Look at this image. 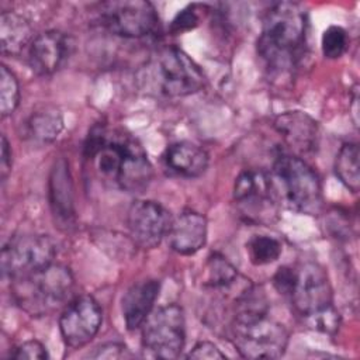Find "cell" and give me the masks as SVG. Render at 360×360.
I'll return each instance as SVG.
<instances>
[{"label":"cell","mask_w":360,"mask_h":360,"mask_svg":"<svg viewBox=\"0 0 360 360\" xmlns=\"http://www.w3.org/2000/svg\"><path fill=\"white\" fill-rule=\"evenodd\" d=\"M84 156L104 180L127 193L145 191L153 176L141 143L118 129L94 127L84 143Z\"/></svg>","instance_id":"cell-1"},{"label":"cell","mask_w":360,"mask_h":360,"mask_svg":"<svg viewBox=\"0 0 360 360\" xmlns=\"http://www.w3.org/2000/svg\"><path fill=\"white\" fill-rule=\"evenodd\" d=\"M308 15L305 8L292 1L273 4L264 18L257 41V52L266 66L285 72L301 58L307 41Z\"/></svg>","instance_id":"cell-2"},{"label":"cell","mask_w":360,"mask_h":360,"mask_svg":"<svg viewBox=\"0 0 360 360\" xmlns=\"http://www.w3.org/2000/svg\"><path fill=\"white\" fill-rule=\"evenodd\" d=\"M15 304L31 316L49 315L72 300L73 276L63 264H49L35 273L11 280Z\"/></svg>","instance_id":"cell-3"},{"label":"cell","mask_w":360,"mask_h":360,"mask_svg":"<svg viewBox=\"0 0 360 360\" xmlns=\"http://www.w3.org/2000/svg\"><path fill=\"white\" fill-rule=\"evenodd\" d=\"M274 186L287 205L298 212L316 215L322 208V186L316 172L294 153H280L273 166Z\"/></svg>","instance_id":"cell-4"},{"label":"cell","mask_w":360,"mask_h":360,"mask_svg":"<svg viewBox=\"0 0 360 360\" xmlns=\"http://www.w3.org/2000/svg\"><path fill=\"white\" fill-rule=\"evenodd\" d=\"M238 353L246 359H278L288 345V332L267 314L238 315L229 325Z\"/></svg>","instance_id":"cell-5"},{"label":"cell","mask_w":360,"mask_h":360,"mask_svg":"<svg viewBox=\"0 0 360 360\" xmlns=\"http://www.w3.org/2000/svg\"><path fill=\"white\" fill-rule=\"evenodd\" d=\"M149 73L159 93L167 97H183L197 93L205 83L200 66L176 46L160 49L149 65Z\"/></svg>","instance_id":"cell-6"},{"label":"cell","mask_w":360,"mask_h":360,"mask_svg":"<svg viewBox=\"0 0 360 360\" xmlns=\"http://www.w3.org/2000/svg\"><path fill=\"white\" fill-rule=\"evenodd\" d=\"M142 328V347L158 359H177L186 343V318L176 304L152 311Z\"/></svg>","instance_id":"cell-7"},{"label":"cell","mask_w":360,"mask_h":360,"mask_svg":"<svg viewBox=\"0 0 360 360\" xmlns=\"http://www.w3.org/2000/svg\"><path fill=\"white\" fill-rule=\"evenodd\" d=\"M55 242L48 235L13 236L1 249V271L10 280L35 273L53 263Z\"/></svg>","instance_id":"cell-8"},{"label":"cell","mask_w":360,"mask_h":360,"mask_svg":"<svg viewBox=\"0 0 360 360\" xmlns=\"http://www.w3.org/2000/svg\"><path fill=\"white\" fill-rule=\"evenodd\" d=\"M101 25L124 38H143L156 31L159 17L155 6L145 0H114L98 4Z\"/></svg>","instance_id":"cell-9"},{"label":"cell","mask_w":360,"mask_h":360,"mask_svg":"<svg viewBox=\"0 0 360 360\" xmlns=\"http://www.w3.org/2000/svg\"><path fill=\"white\" fill-rule=\"evenodd\" d=\"M292 269V284L287 297L297 312L311 318L332 308L333 294L326 270L314 262Z\"/></svg>","instance_id":"cell-10"},{"label":"cell","mask_w":360,"mask_h":360,"mask_svg":"<svg viewBox=\"0 0 360 360\" xmlns=\"http://www.w3.org/2000/svg\"><path fill=\"white\" fill-rule=\"evenodd\" d=\"M103 322L100 304L90 295L72 298L59 316V330L69 347H82L98 333Z\"/></svg>","instance_id":"cell-11"},{"label":"cell","mask_w":360,"mask_h":360,"mask_svg":"<svg viewBox=\"0 0 360 360\" xmlns=\"http://www.w3.org/2000/svg\"><path fill=\"white\" fill-rule=\"evenodd\" d=\"M172 219L170 212L153 200L134 201L127 214L129 235L143 249H153L166 238Z\"/></svg>","instance_id":"cell-12"},{"label":"cell","mask_w":360,"mask_h":360,"mask_svg":"<svg viewBox=\"0 0 360 360\" xmlns=\"http://www.w3.org/2000/svg\"><path fill=\"white\" fill-rule=\"evenodd\" d=\"M276 186L273 179L262 170L242 172L233 184V200L242 212L255 219H262L273 212Z\"/></svg>","instance_id":"cell-13"},{"label":"cell","mask_w":360,"mask_h":360,"mask_svg":"<svg viewBox=\"0 0 360 360\" xmlns=\"http://www.w3.org/2000/svg\"><path fill=\"white\" fill-rule=\"evenodd\" d=\"M73 44L69 35L58 30H48L34 37L27 49L31 70L39 76L58 72L69 59Z\"/></svg>","instance_id":"cell-14"},{"label":"cell","mask_w":360,"mask_h":360,"mask_svg":"<svg viewBox=\"0 0 360 360\" xmlns=\"http://www.w3.org/2000/svg\"><path fill=\"white\" fill-rule=\"evenodd\" d=\"M207 233L208 225L204 215L195 211H183L172 219L166 238L172 250L183 256H190L205 245Z\"/></svg>","instance_id":"cell-15"},{"label":"cell","mask_w":360,"mask_h":360,"mask_svg":"<svg viewBox=\"0 0 360 360\" xmlns=\"http://www.w3.org/2000/svg\"><path fill=\"white\" fill-rule=\"evenodd\" d=\"M48 190L52 215L59 225H63L65 228L72 226L76 219V210L73 181L66 159L60 158L52 166Z\"/></svg>","instance_id":"cell-16"},{"label":"cell","mask_w":360,"mask_h":360,"mask_svg":"<svg viewBox=\"0 0 360 360\" xmlns=\"http://www.w3.org/2000/svg\"><path fill=\"white\" fill-rule=\"evenodd\" d=\"M274 128L291 150L305 155L318 145L319 131L316 121L302 111H287L274 120Z\"/></svg>","instance_id":"cell-17"},{"label":"cell","mask_w":360,"mask_h":360,"mask_svg":"<svg viewBox=\"0 0 360 360\" xmlns=\"http://www.w3.org/2000/svg\"><path fill=\"white\" fill-rule=\"evenodd\" d=\"M159 280L148 278L132 284L122 297V316L129 330L138 329L143 325L146 318L152 314L155 302L159 297Z\"/></svg>","instance_id":"cell-18"},{"label":"cell","mask_w":360,"mask_h":360,"mask_svg":"<svg viewBox=\"0 0 360 360\" xmlns=\"http://www.w3.org/2000/svg\"><path fill=\"white\" fill-rule=\"evenodd\" d=\"M163 163L173 174L194 179L207 170L208 155L201 146L188 141H181L166 148Z\"/></svg>","instance_id":"cell-19"},{"label":"cell","mask_w":360,"mask_h":360,"mask_svg":"<svg viewBox=\"0 0 360 360\" xmlns=\"http://www.w3.org/2000/svg\"><path fill=\"white\" fill-rule=\"evenodd\" d=\"M34 39L32 27L20 14L4 11L0 17V46L3 55H18Z\"/></svg>","instance_id":"cell-20"},{"label":"cell","mask_w":360,"mask_h":360,"mask_svg":"<svg viewBox=\"0 0 360 360\" xmlns=\"http://www.w3.org/2000/svg\"><path fill=\"white\" fill-rule=\"evenodd\" d=\"M63 129V117L59 110L45 107L34 112L27 121V134L31 139L46 143L59 136Z\"/></svg>","instance_id":"cell-21"},{"label":"cell","mask_w":360,"mask_h":360,"mask_svg":"<svg viewBox=\"0 0 360 360\" xmlns=\"http://www.w3.org/2000/svg\"><path fill=\"white\" fill-rule=\"evenodd\" d=\"M359 146L356 142L343 143L335 159V173L339 180L352 193L360 188V165H359Z\"/></svg>","instance_id":"cell-22"},{"label":"cell","mask_w":360,"mask_h":360,"mask_svg":"<svg viewBox=\"0 0 360 360\" xmlns=\"http://www.w3.org/2000/svg\"><path fill=\"white\" fill-rule=\"evenodd\" d=\"M239 274L235 266L222 255L212 253L205 263L204 285L212 290H229L238 283Z\"/></svg>","instance_id":"cell-23"},{"label":"cell","mask_w":360,"mask_h":360,"mask_svg":"<svg viewBox=\"0 0 360 360\" xmlns=\"http://www.w3.org/2000/svg\"><path fill=\"white\" fill-rule=\"evenodd\" d=\"M246 252L252 264L266 266L280 257L281 243L269 235H253L246 243Z\"/></svg>","instance_id":"cell-24"},{"label":"cell","mask_w":360,"mask_h":360,"mask_svg":"<svg viewBox=\"0 0 360 360\" xmlns=\"http://www.w3.org/2000/svg\"><path fill=\"white\" fill-rule=\"evenodd\" d=\"M20 101V86L15 75L6 66L0 68V111L1 117L11 115Z\"/></svg>","instance_id":"cell-25"},{"label":"cell","mask_w":360,"mask_h":360,"mask_svg":"<svg viewBox=\"0 0 360 360\" xmlns=\"http://www.w3.org/2000/svg\"><path fill=\"white\" fill-rule=\"evenodd\" d=\"M321 46L325 58L328 59L340 58L349 46V37L346 30L339 25L328 27L322 34Z\"/></svg>","instance_id":"cell-26"},{"label":"cell","mask_w":360,"mask_h":360,"mask_svg":"<svg viewBox=\"0 0 360 360\" xmlns=\"http://www.w3.org/2000/svg\"><path fill=\"white\" fill-rule=\"evenodd\" d=\"M10 357L15 359V360H24V359L45 360L49 357V354L46 352V347L41 342L32 339V340H27V342H22L21 345H18Z\"/></svg>","instance_id":"cell-27"},{"label":"cell","mask_w":360,"mask_h":360,"mask_svg":"<svg viewBox=\"0 0 360 360\" xmlns=\"http://www.w3.org/2000/svg\"><path fill=\"white\" fill-rule=\"evenodd\" d=\"M187 359H198V360H217L226 359V356L211 342H198L187 354Z\"/></svg>","instance_id":"cell-28"},{"label":"cell","mask_w":360,"mask_h":360,"mask_svg":"<svg viewBox=\"0 0 360 360\" xmlns=\"http://www.w3.org/2000/svg\"><path fill=\"white\" fill-rule=\"evenodd\" d=\"M89 356L93 359H124V357H131L132 354L129 353L127 346L114 342V343H104L98 346Z\"/></svg>","instance_id":"cell-29"},{"label":"cell","mask_w":360,"mask_h":360,"mask_svg":"<svg viewBox=\"0 0 360 360\" xmlns=\"http://www.w3.org/2000/svg\"><path fill=\"white\" fill-rule=\"evenodd\" d=\"M198 24V17L197 14L194 13L193 7L190 8H184L181 10L176 18L173 20L172 22V31L173 32H184V31H188V30H193L195 25Z\"/></svg>","instance_id":"cell-30"},{"label":"cell","mask_w":360,"mask_h":360,"mask_svg":"<svg viewBox=\"0 0 360 360\" xmlns=\"http://www.w3.org/2000/svg\"><path fill=\"white\" fill-rule=\"evenodd\" d=\"M11 170V148L6 138V135H1V158H0V172H1V180L4 181Z\"/></svg>","instance_id":"cell-31"},{"label":"cell","mask_w":360,"mask_h":360,"mask_svg":"<svg viewBox=\"0 0 360 360\" xmlns=\"http://www.w3.org/2000/svg\"><path fill=\"white\" fill-rule=\"evenodd\" d=\"M357 100H359V97H357V93H354V97H353V107H352V110H353V121H354V125H357V122H359V118H357Z\"/></svg>","instance_id":"cell-32"}]
</instances>
